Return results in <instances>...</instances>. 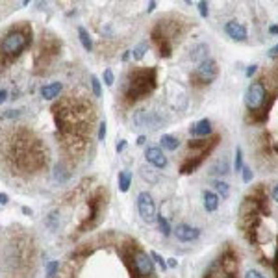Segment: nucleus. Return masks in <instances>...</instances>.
<instances>
[{"instance_id":"obj_5","label":"nucleus","mask_w":278,"mask_h":278,"mask_svg":"<svg viewBox=\"0 0 278 278\" xmlns=\"http://www.w3.org/2000/svg\"><path fill=\"white\" fill-rule=\"evenodd\" d=\"M217 74H219L217 63H215L212 58H208L206 61L199 63L197 71H195V78L199 80L200 84H212L213 80L217 78Z\"/></svg>"},{"instance_id":"obj_8","label":"nucleus","mask_w":278,"mask_h":278,"mask_svg":"<svg viewBox=\"0 0 278 278\" xmlns=\"http://www.w3.org/2000/svg\"><path fill=\"white\" fill-rule=\"evenodd\" d=\"M224 32H226V36L230 39H234V41H245L248 37V32L245 28V25L241 23H237V21H228L226 25H224Z\"/></svg>"},{"instance_id":"obj_41","label":"nucleus","mask_w":278,"mask_h":278,"mask_svg":"<svg viewBox=\"0 0 278 278\" xmlns=\"http://www.w3.org/2000/svg\"><path fill=\"white\" fill-rule=\"evenodd\" d=\"M8 195L6 193H0V204H8Z\"/></svg>"},{"instance_id":"obj_31","label":"nucleus","mask_w":278,"mask_h":278,"mask_svg":"<svg viewBox=\"0 0 278 278\" xmlns=\"http://www.w3.org/2000/svg\"><path fill=\"white\" fill-rule=\"evenodd\" d=\"M241 173H243V182H245V184H248V182L252 180L254 173H252V169H250V167H245V165H243Z\"/></svg>"},{"instance_id":"obj_26","label":"nucleus","mask_w":278,"mask_h":278,"mask_svg":"<svg viewBox=\"0 0 278 278\" xmlns=\"http://www.w3.org/2000/svg\"><path fill=\"white\" fill-rule=\"evenodd\" d=\"M91 87H93V95H95V97H100L102 87H100V80H98L97 76H91Z\"/></svg>"},{"instance_id":"obj_47","label":"nucleus","mask_w":278,"mask_h":278,"mask_svg":"<svg viewBox=\"0 0 278 278\" xmlns=\"http://www.w3.org/2000/svg\"><path fill=\"white\" fill-rule=\"evenodd\" d=\"M23 212L28 213V215H32V210H30V208H26V206H25V208H23Z\"/></svg>"},{"instance_id":"obj_21","label":"nucleus","mask_w":278,"mask_h":278,"mask_svg":"<svg viewBox=\"0 0 278 278\" xmlns=\"http://www.w3.org/2000/svg\"><path fill=\"white\" fill-rule=\"evenodd\" d=\"M213 188H215V191H217L223 199H228V195H230V188H228V184L223 180H215L213 182Z\"/></svg>"},{"instance_id":"obj_43","label":"nucleus","mask_w":278,"mask_h":278,"mask_svg":"<svg viewBox=\"0 0 278 278\" xmlns=\"http://www.w3.org/2000/svg\"><path fill=\"white\" fill-rule=\"evenodd\" d=\"M145 141H147L145 135H139V137H137V145H145Z\"/></svg>"},{"instance_id":"obj_1","label":"nucleus","mask_w":278,"mask_h":278,"mask_svg":"<svg viewBox=\"0 0 278 278\" xmlns=\"http://www.w3.org/2000/svg\"><path fill=\"white\" fill-rule=\"evenodd\" d=\"M154 87H156V69H141V71H135L128 82L126 97L132 100L143 98Z\"/></svg>"},{"instance_id":"obj_9","label":"nucleus","mask_w":278,"mask_h":278,"mask_svg":"<svg viewBox=\"0 0 278 278\" xmlns=\"http://www.w3.org/2000/svg\"><path fill=\"white\" fill-rule=\"evenodd\" d=\"M248 199H252V204L256 206V210L263 215H269L271 208H269V199H267V193L263 191V188L254 189L252 193L248 195Z\"/></svg>"},{"instance_id":"obj_13","label":"nucleus","mask_w":278,"mask_h":278,"mask_svg":"<svg viewBox=\"0 0 278 278\" xmlns=\"http://www.w3.org/2000/svg\"><path fill=\"white\" fill-rule=\"evenodd\" d=\"M189 132H191V135L204 137V135H208V133L212 132V122H210V119H202V121H199L197 124H193Z\"/></svg>"},{"instance_id":"obj_46","label":"nucleus","mask_w":278,"mask_h":278,"mask_svg":"<svg viewBox=\"0 0 278 278\" xmlns=\"http://www.w3.org/2000/svg\"><path fill=\"white\" fill-rule=\"evenodd\" d=\"M269 32H271V34H276V36H278V26H271V28H269Z\"/></svg>"},{"instance_id":"obj_6","label":"nucleus","mask_w":278,"mask_h":278,"mask_svg":"<svg viewBox=\"0 0 278 278\" xmlns=\"http://www.w3.org/2000/svg\"><path fill=\"white\" fill-rule=\"evenodd\" d=\"M133 271H135V274H139L141 278L151 276L152 271H154L151 256L147 252H143V250H137L135 256H133Z\"/></svg>"},{"instance_id":"obj_12","label":"nucleus","mask_w":278,"mask_h":278,"mask_svg":"<svg viewBox=\"0 0 278 278\" xmlns=\"http://www.w3.org/2000/svg\"><path fill=\"white\" fill-rule=\"evenodd\" d=\"M204 158L206 156H202V154H197V156H193V158H188V160H186V162L180 165V173H182V175L195 173V171L200 167V164L204 162Z\"/></svg>"},{"instance_id":"obj_28","label":"nucleus","mask_w":278,"mask_h":278,"mask_svg":"<svg viewBox=\"0 0 278 278\" xmlns=\"http://www.w3.org/2000/svg\"><path fill=\"white\" fill-rule=\"evenodd\" d=\"M58 269H60V263H58V261H50L49 265H47V276L52 278L56 274V271H58Z\"/></svg>"},{"instance_id":"obj_7","label":"nucleus","mask_w":278,"mask_h":278,"mask_svg":"<svg viewBox=\"0 0 278 278\" xmlns=\"http://www.w3.org/2000/svg\"><path fill=\"white\" fill-rule=\"evenodd\" d=\"M133 122H135V126L137 128H152V130H156V128H160L162 119H160L154 111L139 109V111H135V115H133Z\"/></svg>"},{"instance_id":"obj_22","label":"nucleus","mask_w":278,"mask_h":278,"mask_svg":"<svg viewBox=\"0 0 278 278\" xmlns=\"http://www.w3.org/2000/svg\"><path fill=\"white\" fill-rule=\"evenodd\" d=\"M158 224H160V230H162V234L164 236H169L171 234V226H169V221L164 217V215H158Z\"/></svg>"},{"instance_id":"obj_45","label":"nucleus","mask_w":278,"mask_h":278,"mask_svg":"<svg viewBox=\"0 0 278 278\" xmlns=\"http://www.w3.org/2000/svg\"><path fill=\"white\" fill-rule=\"evenodd\" d=\"M154 8H156V2H151V4H149V8H147V12H152Z\"/></svg>"},{"instance_id":"obj_24","label":"nucleus","mask_w":278,"mask_h":278,"mask_svg":"<svg viewBox=\"0 0 278 278\" xmlns=\"http://www.w3.org/2000/svg\"><path fill=\"white\" fill-rule=\"evenodd\" d=\"M234 169L239 173V171L243 169V151L241 147H237L236 149V160H234Z\"/></svg>"},{"instance_id":"obj_15","label":"nucleus","mask_w":278,"mask_h":278,"mask_svg":"<svg viewBox=\"0 0 278 278\" xmlns=\"http://www.w3.org/2000/svg\"><path fill=\"white\" fill-rule=\"evenodd\" d=\"M61 91V84L60 82H54V84H49V85H43L41 87V95L43 98H47V100H52L60 95Z\"/></svg>"},{"instance_id":"obj_39","label":"nucleus","mask_w":278,"mask_h":278,"mask_svg":"<svg viewBox=\"0 0 278 278\" xmlns=\"http://www.w3.org/2000/svg\"><path fill=\"white\" fill-rule=\"evenodd\" d=\"M256 69H258V65H250V67H248V69H247V76H248V78H250V76L256 73Z\"/></svg>"},{"instance_id":"obj_3","label":"nucleus","mask_w":278,"mask_h":278,"mask_svg":"<svg viewBox=\"0 0 278 278\" xmlns=\"http://www.w3.org/2000/svg\"><path fill=\"white\" fill-rule=\"evenodd\" d=\"M26 45H28V37L23 34V32H12V34H8L2 43H0V49L6 56H17L21 50L25 49Z\"/></svg>"},{"instance_id":"obj_17","label":"nucleus","mask_w":278,"mask_h":278,"mask_svg":"<svg viewBox=\"0 0 278 278\" xmlns=\"http://www.w3.org/2000/svg\"><path fill=\"white\" fill-rule=\"evenodd\" d=\"M160 143H162V147H164L165 151H171V152L176 151V149L180 147V141H178L175 135H169V133L160 139Z\"/></svg>"},{"instance_id":"obj_4","label":"nucleus","mask_w":278,"mask_h":278,"mask_svg":"<svg viewBox=\"0 0 278 278\" xmlns=\"http://www.w3.org/2000/svg\"><path fill=\"white\" fill-rule=\"evenodd\" d=\"M137 212L141 215V219L145 221V223H152V221H156V204H154V200H152L151 193H147V191H141L137 195Z\"/></svg>"},{"instance_id":"obj_19","label":"nucleus","mask_w":278,"mask_h":278,"mask_svg":"<svg viewBox=\"0 0 278 278\" xmlns=\"http://www.w3.org/2000/svg\"><path fill=\"white\" fill-rule=\"evenodd\" d=\"M78 36H80V43H82V47H84L87 52H91V49H93V41H91V37H89V34H87V30L80 26V28H78Z\"/></svg>"},{"instance_id":"obj_37","label":"nucleus","mask_w":278,"mask_h":278,"mask_svg":"<svg viewBox=\"0 0 278 278\" xmlns=\"http://www.w3.org/2000/svg\"><path fill=\"white\" fill-rule=\"evenodd\" d=\"M6 98H8V91L6 89H0V104L6 102Z\"/></svg>"},{"instance_id":"obj_14","label":"nucleus","mask_w":278,"mask_h":278,"mask_svg":"<svg viewBox=\"0 0 278 278\" xmlns=\"http://www.w3.org/2000/svg\"><path fill=\"white\" fill-rule=\"evenodd\" d=\"M208 58H210V49H208V45H204V43L197 45V47L191 50V60L199 61V63L206 61Z\"/></svg>"},{"instance_id":"obj_25","label":"nucleus","mask_w":278,"mask_h":278,"mask_svg":"<svg viewBox=\"0 0 278 278\" xmlns=\"http://www.w3.org/2000/svg\"><path fill=\"white\" fill-rule=\"evenodd\" d=\"M160 54L164 56V58H169V56L173 54V49H171L169 39H167V41H162V43H160Z\"/></svg>"},{"instance_id":"obj_40","label":"nucleus","mask_w":278,"mask_h":278,"mask_svg":"<svg viewBox=\"0 0 278 278\" xmlns=\"http://www.w3.org/2000/svg\"><path fill=\"white\" fill-rule=\"evenodd\" d=\"M124 147H126V141H121V143H117L115 149H117V152H122L124 151Z\"/></svg>"},{"instance_id":"obj_16","label":"nucleus","mask_w":278,"mask_h":278,"mask_svg":"<svg viewBox=\"0 0 278 278\" xmlns=\"http://www.w3.org/2000/svg\"><path fill=\"white\" fill-rule=\"evenodd\" d=\"M202 199H204V208L206 212H215L219 208V197L213 191H204L202 195Z\"/></svg>"},{"instance_id":"obj_23","label":"nucleus","mask_w":278,"mask_h":278,"mask_svg":"<svg viewBox=\"0 0 278 278\" xmlns=\"http://www.w3.org/2000/svg\"><path fill=\"white\" fill-rule=\"evenodd\" d=\"M141 175H143L145 180H151L152 184H156V182L160 180V176L154 175V169H149V167H143V169H141Z\"/></svg>"},{"instance_id":"obj_20","label":"nucleus","mask_w":278,"mask_h":278,"mask_svg":"<svg viewBox=\"0 0 278 278\" xmlns=\"http://www.w3.org/2000/svg\"><path fill=\"white\" fill-rule=\"evenodd\" d=\"M228 171H230V165H228V162H226V160L223 158V160H219L217 164L213 165L210 173H212V175H226Z\"/></svg>"},{"instance_id":"obj_48","label":"nucleus","mask_w":278,"mask_h":278,"mask_svg":"<svg viewBox=\"0 0 278 278\" xmlns=\"http://www.w3.org/2000/svg\"><path fill=\"white\" fill-rule=\"evenodd\" d=\"M276 152H278V145H276Z\"/></svg>"},{"instance_id":"obj_36","label":"nucleus","mask_w":278,"mask_h":278,"mask_svg":"<svg viewBox=\"0 0 278 278\" xmlns=\"http://www.w3.org/2000/svg\"><path fill=\"white\" fill-rule=\"evenodd\" d=\"M245 278H265L263 274H260L258 271H248L247 274H245Z\"/></svg>"},{"instance_id":"obj_32","label":"nucleus","mask_w":278,"mask_h":278,"mask_svg":"<svg viewBox=\"0 0 278 278\" xmlns=\"http://www.w3.org/2000/svg\"><path fill=\"white\" fill-rule=\"evenodd\" d=\"M113 82H115V76H113V73H111V69H106V71H104V84L113 85Z\"/></svg>"},{"instance_id":"obj_27","label":"nucleus","mask_w":278,"mask_h":278,"mask_svg":"<svg viewBox=\"0 0 278 278\" xmlns=\"http://www.w3.org/2000/svg\"><path fill=\"white\" fill-rule=\"evenodd\" d=\"M54 178L56 180H60V182H65L67 178H69V173H65V169L61 167V165H58L54 171Z\"/></svg>"},{"instance_id":"obj_44","label":"nucleus","mask_w":278,"mask_h":278,"mask_svg":"<svg viewBox=\"0 0 278 278\" xmlns=\"http://www.w3.org/2000/svg\"><path fill=\"white\" fill-rule=\"evenodd\" d=\"M167 265H169V267H176V260H173V258H169V261H167Z\"/></svg>"},{"instance_id":"obj_30","label":"nucleus","mask_w":278,"mask_h":278,"mask_svg":"<svg viewBox=\"0 0 278 278\" xmlns=\"http://www.w3.org/2000/svg\"><path fill=\"white\" fill-rule=\"evenodd\" d=\"M151 258H152V260H156V263H158L160 267H162L164 271L167 269V261H165L164 258H162V256H160L158 252H151Z\"/></svg>"},{"instance_id":"obj_38","label":"nucleus","mask_w":278,"mask_h":278,"mask_svg":"<svg viewBox=\"0 0 278 278\" xmlns=\"http://www.w3.org/2000/svg\"><path fill=\"white\" fill-rule=\"evenodd\" d=\"M269 56H271V58H276V56H278V43L274 45V47H272L271 50H269Z\"/></svg>"},{"instance_id":"obj_35","label":"nucleus","mask_w":278,"mask_h":278,"mask_svg":"<svg viewBox=\"0 0 278 278\" xmlns=\"http://www.w3.org/2000/svg\"><path fill=\"white\" fill-rule=\"evenodd\" d=\"M199 13L202 19L208 17V2H199Z\"/></svg>"},{"instance_id":"obj_10","label":"nucleus","mask_w":278,"mask_h":278,"mask_svg":"<svg viewBox=\"0 0 278 278\" xmlns=\"http://www.w3.org/2000/svg\"><path fill=\"white\" fill-rule=\"evenodd\" d=\"M145 158L149 164H152L156 169H164L167 167V158L164 156V152L160 147H149L145 151Z\"/></svg>"},{"instance_id":"obj_2","label":"nucleus","mask_w":278,"mask_h":278,"mask_svg":"<svg viewBox=\"0 0 278 278\" xmlns=\"http://www.w3.org/2000/svg\"><path fill=\"white\" fill-rule=\"evenodd\" d=\"M267 91L263 82H254V84L248 85L247 93H245V104H247L248 111H258L261 108V104L265 102Z\"/></svg>"},{"instance_id":"obj_11","label":"nucleus","mask_w":278,"mask_h":278,"mask_svg":"<svg viewBox=\"0 0 278 278\" xmlns=\"http://www.w3.org/2000/svg\"><path fill=\"white\" fill-rule=\"evenodd\" d=\"M175 234L180 241L189 243V241H193V239H197V237L200 236V230L193 228V226H189V224H178L176 230H175Z\"/></svg>"},{"instance_id":"obj_33","label":"nucleus","mask_w":278,"mask_h":278,"mask_svg":"<svg viewBox=\"0 0 278 278\" xmlns=\"http://www.w3.org/2000/svg\"><path fill=\"white\" fill-rule=\"evenodd\" d=\"M272 271H274V276L278 278V237H276V250H274V258H272Z\"/></svg>"},{"instance_id":"obj_18","label":"nucleus","mask_w":278,"mask_h":278,"mask_svg":"<svg viewBox=\"0 0 278 278\" xmlns=\"http://www.w3.org/2000/svg\"><path fill=\"white\" fill-rule=\"evenodd\" d=\"M130 184H132V175L128 171H122L121 175H119V189H121L122 193H126L128 189H130Z\"/></svg>"},{"instance_id":"obj_42","label":"nucleus","mask_w":278,"mask_h":278,"mask_svg":"<svg viewBox=\"0 0 278 278\" xmlns=\"http://www.w3.org/2000/svg\"><path fill=\"white\" fill-rule=\"evenodd\" d=\"M272 199H274V202H278V184L274 186V189H272Z\"/></svg>"},{"instance_id":"obj_34","label":"nucleus","mask_w":278,"mask_h":278,"mask_svg":"<svg viewBox=\"0 0 278 278\" xmlns=\"http://www.w3.org/2000/svg\"><path fill=\"white\" fill-rule=\"evenodd\" d=\"M106 132H108L106 122H100V126H98V141H104V139H106Z\"/></svg>"},{"instance_id":"obj_29","label":"nucleus","mask_w":278,"mask_h":278,"mask_svg":"<svg viewBox=\"0 0 278 278\" xmlns=\"http://www.w3.org/2000/svg\"><path fill=\"white\" fill-rule=\"evenodd\" d=\"M145 50H147V45H139V47H135L132 52V56L135 58V60H141L143 56H145Z\"/></svg>"}]
</instances>
